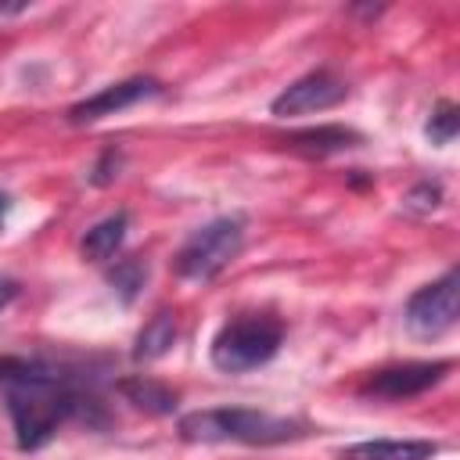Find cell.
Wrapping results in <instances>:
<instances>
[{
    "instance_id": "16",
    "label": "cell",
    "mask_w": 460,
    "mask_h": 460,
    "mask_svg": "<svg viewBox=\"0 0 460 460\" xmlns=\"http://www.w3.org/2000/svg\"><path fill=\"white\" fill-rule=\"evenodd\" d=\"M119 169H122V147H104V151L97 155V162L90 165L86 180H90L93 187H108V183H115Z\"/></svg>"
},
{
    "instance_id": "17",
    "label": "cell",
    "mask_w": 460,
    "mask_h": 460,
    "mask_svg": "<svg viewBox=\"0 0 460 460\" xmlns=\"http://www.w3.org/2000/svg\"><path fill=\"white\" fill-rule=\"evenodd\" d=\"M402 205L410 208V212H431V208H438L442 205V187L438 183H431V180H424V183H417V187H410V194L402 198Z\"/></svg>"
},
{
    "instance_id": "1",
    "label": "cell",
    "mask_w": 460,
    "mask_h": 460,
    "mask_svg": "<svg viewBox=\"0 0 460 460\" xmlns=\"http://www.w3.org/2000/svg\"><path fill=\"white\" fill-rule=\"evenodd\" d=\"M86 410L101 413V402L93 395H83V388H75L68 374H61L43 359H36L29 374L7 385V413L14 424V442L25 453L43 449L61 424H68L72 417H86Z\"/></svg>"
},
{
    "instance_id": "5",
    "label": "cell",
    "mask_w": 460,
    "mask_h": 460,
    "mask_svg": "<svg viewBox=\"0 0 460 460\" xmlns=\"http://www.w3.org/2000/svg\"><path fill=\"white\" fill-rule=\"evenodd\" d=\"M460 316V273L446 270L438 280L417 288L406 298L402 320L417 338H438L446 334Z\"/></svg>"
},
{
    "instance_id": "4",
    "label": "cell",
    "mask_w": 460,
    "mask_h": 460,
    "mask_svg": "<svg viewBox=\"0 0 460 460\" xmlns=\"http://www.w3.org/2000/svg\"><path fill=\"white\" fill-rule=\"evenodd\" d=\"M244 230H248V219L241 212H230V216H216L208 219L205 226H198L183 244L180 252L172 255V270L176 277L190 280V284H208L212 277H219L244 248Z\"/></svg>"
},
{
    "instance_id": "18",
    "label": "cell",
    "mask_w": 460,
    "mask_h": 460,
    "mask_svg": "<svg viewBox=\"0 0 460 460\" xmlns=\"http://www.w3.org/2000/svg\"><path fill=\"white\" fill-rule=\"evenodd\" d=\"M18 291H22V284L14 280V277H7V273H0V313L18 298Z\"/></svg>"
},
{
    "instance_id": "7",
    "label": "cell",
    "mask_w": 460,
    "mask_h": 460,
    "mask_svg": "<svg viewBox=\"0 0 460 460\" xmlns=\"http://www.w3.org/2000/svg\"><path fill=\"white\" fill-rule=\"evenodd\" d=\"M345 97H349L345 79H338V75L327 72V68H316V72H305V75H298L295 83H288V86L270 101V111H273L277 119L313 115V111H327V108L341 104Z\"/></svg>"
},
{
    "instance_id": "12",
    "label": "cell",
    "mask_w": 460,
    "mask_h": 460,
    "mask_svg": "<svg viewBox=\"0 0 460 460\" xmlns=\"http://www.w3.org/2000/svg\"><path fill=\"white\" fill-rule=\"evenodd\" d=\"M172 341H176V320L169 313H155L133 341V359L137 363H155L172 349Z\"/></svg>"
},
{
    "instance_id": "6",
    "label": "cell",
    "mask_w": 460,
    "mask_h": 460,
    "mask_svg": "<svg viewBox=\"0 0 460 460\" xmlns=\"http://www.w3.org/2000/svg\"><path fill=\"white\" fill-rule=\"evenodd\" d=\"M449 370H453V363H449V359H428V363H395V367H381V370H374V374L359 385V395H374V399H388V402L417 399V395L431 392L435 385H442Z\"/></svg>"
},
{
    "instance_id": "3",
    "label": "cell",
    "mask_w": 460,
    "mask_h": 460,
    "mask_svg": "<svg viewBox=\"0 0 460 460\" xmlns=\"http://www.w3.org/2000/svg\"><path fill=\"white\" fill-rule=\"evenodd\" d=\"M284 345V323L270 313H241L226 320L212 338V367L223 374H244L266 367Z\"/></svg>"
},
{
    "instance_id": "15",
    "label": "cell",
    "mask_w": 460,
    "mask_h": 460,
    "mask_svg": "<svg viewBox=\"0 0 460 460\" xmlns=\"http://www.w3.org/2000/svg\"><path fill=\"white\" fill-rule=\"evenodd\" d=\"M456 129H460V108L453 101H438L435 111H431V119H428V126H424L428 140L431 144H453L456 140Z\"/></svg>"
},
{
    "instance_id": "14",
    "label": "cell",
    "mask_w": 460,
    "mask_h": 460,
    "mask_svg": "<svg viewBox=\"0 0 460 460\" xmlns=\"http://www.w3.org/2000/svg\"><path fill=\"white\" fill-rule=\"evenodd\" d=\"M108 284L111 291L122 298V302H133L140 295V288L147 284V266L140 259H119L111 270H108Z\"/></svg>"
},
{
    "instance_id": "13",
    "label": "cell",
    "mask_w": 460,
    "mask_h": 460,
    "mask_svg": "<svg viewBox=\"0 0 460 460\" xmlns=\"http://www.w3.org/2000/svg\"><path fill=\"white\" fill-rule=\"evenodd\" d=\"M119 392H122L133 406H140V410H147V413H172V410H176V392L165 388V385H158V381H151V377H144V374L122 381Z\"/></svg>"
},
{
    "instance_id": "9",
    "label": "cell",
    "mask_w": 460,
    "mask_h": 460,
    "mask_svg": "<svg viewBox=\"0 0 460 460\" xmlns=\"http://www.w3.org/2000/svg\"><path fill=\"white\" fill-rule=\"evenodd\" d=\"M438 453V442L431 438H367L345 446L341 460H431Z\"/></svg>"
},
{
    "instance_id": "19",
    "label": "cell",
    "mask_w": 460,
    "mask_h": 460,
    "mask_svg": "<svg viewBox=\"0 0 460 460\" xmlns=\"http://www.w3.org/2000/svg\"><path fill=\"white\" fill-rule=\"evenodd\" d=\"M7 212H11V194H7V190H0V230H4V219H7Z\"/></svg>"
},
{
    "instance_id": "11",
    "label": "cell",
    "mask_w": 460,
    "mask_h": 460,
    "mask_svg": "<svg viewBox=\"0 0 460 460\" xmlns=\"http://www.w3.org/2000/svg\"><path fill=\"white\" fill-rule=\"evenodd\" d=\"M359 144V133L349 126H316V129H298L288 137V147L309 158H327L338 151H349Z\"/></svg>"
},
{
    "instance_id": "2",
    "label": "cell",
    "mask_w": 460,
    "mask_h": 460,
    "mask_svg": "<svg viewBox=\"0 0 460 460\" xmlns=\"http://www.w3.org/2000/svg\"><path fill=\"white\" fill-rule=\"evenodd\" d=\"M180 435L187 442H241V446H280L305 435L295 417H277L252 406H212L180 417Z\"/></svg>"
},
{
    "instance_id": "10",
    "label": "cell",
    "mask_w": 460,
    "mask_h": 460,
    "mask_svg": "<svg viewBox=\"0 0 460 460\" xmlns=\"http://www.w3.org/2000/svg\"><path fill=\"white\" fill-rule=\"evenodd\" d=\"M126 230H129V212H126V208L104 216L101 223H93V226L83 234V241H79L83 259H90V262H108V259H115L119 248H122V241H126Z\"/></svg>"
},
{
    "instance_id": "8",
    "label": "cell",
    "mask_w": 460,
    "mask_h": 460,
    "mask_svg": "<svg viewBox=\"0 0 460 460\" xmlns=\"http://www.w3.org/2000/svg\"><path fill=\"white\" fill-rule=\"evenodd\" d=\"M158 93H162V83H158V79H151V75H133V79L111 83V86L90 93L86 101L72 104V108H68V122L86 126V122H97V119H104V115H115V111L133 108V104H140V101H147V97H158Z\"/></svg>"
}]
</instances>
